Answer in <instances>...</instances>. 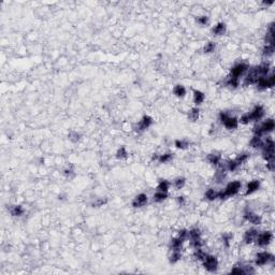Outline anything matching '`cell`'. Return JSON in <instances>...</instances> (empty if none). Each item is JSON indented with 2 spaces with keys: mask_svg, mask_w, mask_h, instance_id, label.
<instances>
[{
  "mask_svg": "<svg viewBox=\"0 0 275 275\" xmlns=\"http://www.w3.org/2000/svg\"><path fill=\"white\" fill-rule=\"evenodd\" d=\"M241 189V183L235 180V182H231L229 183L228 186L226 187V189L224 191L218 192V198L220 199H226L227 197H231L234 196L239 192V190Z\"/></svg>",
  "mask_w": 275,
  "mask_h": 275,
  "instance_id": "obj_1",
  "label": "cell"
},
{
  "mask_svg": "<svg viewBox=\"0 0 275 275\" xmlns=\"http://www.w3.org/2000/svg\"><path fill=\"white\" fill-rule=\"evenodd\" d=\"M274 127H275L274 120H273V119H268V120H266L263 124H261L260 126H258V127L255 128L254 132H255V134H256V136H260L261 134H263V133H268V132L273 131Z\"/></svg>",
  "mask_w": 275,
  "mask_h": 275,
  "instance_id": "obj_2",
  "label": "cell"
},
{
  "mask_svg": "<svg viewBox=\"0 0 275 275\" xmlns=\"http://www.w3.org/2000/svg\"><path fill=\"white\" fill-rule=\"evenodd\" d=\"M263 147V158L266 161L274 160V142L271 139L266 140V143L262 145Z\"/></svg>",
  "mask_w": 275,
  "mask_h": 275,
  "instance_id": "obj_3",
  "label": "cell"
},
{
  "mask_svg": "<svg viewBox=\"0 0 275 275\" xmlns=\"http://www.w3.org/2000/svg\"><path fill=\"white\" fill-rule=\"evenodd\" d=\"M256 84H257V87H258L259 89H266V88L273 87L275 84V75L272 74L270 77L260 76Z\"/></svg>",
  "mask_w": 275,
  "mask_h": 275,
  "instance_id": "obj_4",
  "label": "cell"
},
{
  "mask_svg": "<svg viewBox=\"0 0 275 275\" xmlns=\"http://www.w3.org/2000/svg\"><path fill=\"white\" fill-rule=\"evenodd\" d=\"M203 266H204V268H205L208 271H210V272H215V271L217 270V266H218L217 258L214 256H208V255H206V257L203 260Z\"/></svg>",
  "mask_w": 275,
  "mask_h": 275,
  "instance_id": "obj_5",
  "label": "cell"
},
{
  "mask_svg": "<svg viewBox=\"0 0 275 275\" xmlns=\"http://www.w3.org/2000/svg\"><path fill=\"white\" fill-rule=\"evenodd\" d=\"M272 239H273L272 233H271L270 231H266L261 234L258 233V235H257V238L255 241H257V244H258L259 246H266L270 244Z\"/></svg>",
  "mask_w": 275,
  "mask_h": 275,
  "instance_id": "obj_6",
  "label": "cell"
},
{
  "mask_svg": "<svg viewBox=\"0 0 275 275\" xmlns=\"http://www.w3.org/2000/svg\"><path fill=\"white\" fill-rule=\"evenodd\" d=\"M274 260V257L270 254V253L266 252H261L259 253L256 257V264L257 266H264L266 263L270 261H273Z\"/></svg>",
  "mask_w": 275,
  "mask_h": 275,
  "instance_id": "obj_7",
  "label": "cell"
},
{
  "mask_svg": "<svg viewBox=\"0 0 275 275\" xmlns=\"http://www.w3.org/2000/svg\"><path fill=\"white\" fill-rule=\"evenodd\" d=\"M248 70V66L246 64H238L231 69V75L232 77H236L239 79V76H241L243 73H245Z\"/></svg>",
  "mask_w": 275,
  "mask_h": 275,
  "instance_id": "obj_8",
  "label": "cell"
},
{
  "mask_svg": "<svg viewBox=\"0 0 275 275\" xmlns=\"http://www.w3.org/2000/svg\"><path fill=\"white\" fill-rule=\"evenodd\" d=\"M248 115H249L250 120H259V119H261L262 116L264 115V110L261 105H258V106H256V108L253 110V112H250V114H248Z\"/></svg>",
  "mask_w": 275,
  "mask_h": 275,
  "instance_id": "obj_9",
  "label": "cell"
},
{
  "mask_svg": "<svg viewBox=\"0 0 275 275\" xmlns=\"http://www.w3.org/2000/svg\"><path fill=\"white\" fill-rule=\"evenodd\" d=\"M147 202V196L145 194H140L136 197L132 201V206L133 208H141V206L145 205Z\"/></svg>",
  "mask_w": 275,
  "mask_h": 275,
  "instance_id": "obj_10",
  "label": "cell"
},
{
  "mask_svg": "<svg viewBox=\"0 0 275 275\" xmlns=\"http://www.w3.org/2000/svg\"><path fill=\"white\" fill-rule=\"evenodd\" d=\"M257 235H258V231H257L256 229H249L244 234V242L246 244H250V243H253L256 240Z\"/></svg>",
  "mask_w": 275,
  "mask_h": 275,
  "instance_id": "obj_11",
  "label": "cell"
},
{
  "mask_svg": "<svg viewBox=\"0 0 275 275\" xmlns=\"http://www.w3.org/2000/svg\"><path fill=\"white\" fill-rule=\"evenodd\" d=\"M153 123V119L152 117H150V116H144L143 118H142V120L140 122L139 124H138V130L139 131H143V130H145L146 128H148L150 125H152Z\"/></svg>",
  "mask_w": 275,
  "mask_h": 275,
  "instance_id": "obj_12",
  "label": "cell"
},
{
  "mask_svg": "<svg viewBox=\"0 0 275 275\" xmlns=\"http://www.w3.org/2000/svg\"><path fill=\"white\" fill-rule=\"evenodd\" d=\"M222 124H224V126L227 128V129L231 130V129H235V128L238 127V125H239V120L236 119L235 117L229 116V117L227 118V119L225 120V122H224Z\"/></svg>",
  "mask_w": 275,
  "mask_h": 275,
  "instance_id": "obj_13",
  "label": "cell"
},
{
  "mask_svg": "<svg viewBox=\"0 0 275 275\" xmlns=\"http://www.w3.org/2000/svg\"><path fill=\"white\" fill-rule=\"evenodd\" d=\"M244 217H245L246 220H248V222H252V224H254V225H259L261 222L260 216L256 215V214H254V213H252V212H246Z\"/></svg>",
  "mask_w": 275,
  "mask_h": 275,
  "instance_id": "obj_14",
  "label": "cell"
},
{
  "mask_svg": "<svg viewBox=\"0 0 275 275\" xmlns=\"http://www.w3.org/2000/svg\"><path fill=\"white\" fill-rule=\"evenodd\" d=\"M212 33L215 36H222L226 33V25L224 23H218L215 27H213Z\"/></svg>",
  "mask_w": 275,
  "mask_h": 275,
  "instance_id": "obj_15",
  "label": "cell"
},
{
  "mask_svg": "<svg viewBox=\"0 0 275 275\" xmlns=\"http://www.w3.org/2000/svg\"><path fill=\"white\" fill-rule=\"evenodd\" d=\"M269 69H270V66H269V64H266V63H263V64H261V65H259L258 67H256L257 73H258L259 76L266 75L269 72Z\"/></svg>",
  "mask_w": 275,
  "mask_h": 275,
  "instance_id": "obj_16",
  "label": "cell"
},
{
  "mask_svg": "<svg viewBox=\"0 0 275 275\" xmlns=\"http://www.w3.org/2000/svg\"><path fill=\"white\" fill-rule=\"evenodd\" d=\"M259 186H260V183L259 180H252L247 185V190H246V194H250L253 192H255L256 190L259 189Z\"/></svg>",
  "mask_w": 275,
  "mask_h": 275,
  "instance_id": "obj_17",
  "label": "cell"
},
{
  "mask_svg": "<svg viewBox=\"0 0 275 275\" xmlns=\"http://www.w3.org/2000/svg\"><path fill=\"white\" fill-rule=\"evenodd\" d=\"M204 98H205V96H204V94L202 93V91H200V90H194V103H196L197 105L201 104L202 102L204 101Z\"/></svg>",
  "mask_w": 275,
  "mask_h": 275,
  "instance_id": "obj_18",
  "label": "cell"
},
{
  "mask_svg": "<svg viewBox=\"0 0 275 275\" xmlns=\"http://www.w3.org/2000/svg\"><path fill=\"white\" fill-rule=\"evenodd\" d=\"M263 145V142H262L261 138L258 136H255L252 140H250V146L254 148H259V147H262Z\"/></svg>",
  "mask_w": 275,
  "mask_h": 275,
  "instance_id": "obj_19",
  "label": "cell"
},
{
  "mask_svg": "<svg viewBox=\"0 0 275 275\" xmlns=\"http://www.w3.org/2000/svg\"><path fill=\"white\" fill-rule=\"evenodd\" d=\"M173 93L177 97H184L186 95V89L183 85H176L173 89Z\"/></svg>",
  "mask_w": 275,
  "mask_h": 275,
  "instance_id": "obj_20",
  "label": "cell"
},
{
  "mask_svg": "<svg viewBox=\"0 0 275 275\" xmlns=\"http://www.w3.org/2000/svg\"><path fill=\"white\" fill-rule=\"evenodd\" d=\"M183 240H180V238H175L171 241V249L172 250H180L182 247Z\"/></svg>",
  "mask_w": 275,
  "mask_h": 275,
  "instance_id": "obj_21",
  "label": "cell"
},
{
  "mask_svg": "<svg viewBox=\"0 0 275 275\" xmlns=\"http://www.w3.org/2000/svg\"><path fill=\"white\" fill-rule=\"evenodd\" d=\"M188 118H189L191 122H196L198 118H199V110L197 108H194V109L190 110L189 114H188Z\"/></svg>",
  "mask_w": 275,
  "mask_h": 275,
  "instance_id": "obj_22",
  "label": "cell"
},
{
  "mask_svg": "<svg viewBox=\"0 0 275 275\" xmlns=\"http://www.w3.org/2000/svg\"><path fill=\"white\" fill-rule=\"evenodd\" d=\"M167 192H162V191H157L155 194H154V201L155 202H162L163 200L167 199Z\"/></svg>",
  "mask_w": 275,
  "mask_h": 275,
  "instance_id": "obj_23",
  "label": "cell"
},
{
  "mask_svg": "<svg viewBox=\"0 0 275 275\" xmlns=\"http://www.w3.org/2000/svg\"><path fill=\"white\" fill-rule=\"evenodd\" d=\"M180 256L182 255H180V250H172V254L170 255V262H172V263L177 262L180 259Z\"/></svg>",
  "mask_w": 275,
  "mask_h": 275,
  "instance_id": "obj_24",
  "label": "cell"
},
{
  "mask_svg": "<svg viewBox=\"0 0 275 275\" xmlns=\"http://www.w3.org/2000/svg\"><path fill=\"white\" fill-rule=\"evenodd\" d=\"M208 160L210 161V163H212V164H214V166H216V164L219 163L220 156L219 155H216V154H210V155L208 156Z\"/></svg>",
  "mask_w": 275,
  "mask_h": 275,
  "instance_id": "obj_25",
  "label": "cell"
},
{
  "mask_svg": "<svg viewBox=\"0 0 275 275\" xmlns=\"http://www.w3.org/2000/svg\"><path fill=\"white\" fill-rule=\"evenodd\" d=\"M205 198L210 201H213L215 200L216 198H218V192H216L214 189H208V191L205 192Z\"/></svg>",
  "mask_w": 275,
  "mask_h": 275,
  "instance_id": "obj_26",
  "label": "cell"
},
{
  "mask_svg": "<svg viewBox=\"0 0 275 275\" xmlns=\"http://www.w3.org/2000/svg\"><path fill=\"white\" fill-rule=\"evenodd\" d=\"M275 51V47H274V44H266V46L263 49V55L264 56H271L273 55Z\"/></svg>",
  "mask_w": 275,
  "mask_h": 275,
  "instance_id": "obj_27",
  "label": "cell"
},
{
  "mask_svg": "<svg viewBox=\"0 0 275 275\" xmlns=\"http://www.w3.org/2000/svg\"><path fill=\"white\" fill-rule=\"evenodd\" d=\"M23 213H24V208L21 205H15L11 208V214L13 216H21L23 215Z\"/></svg>",
  "mask_w": 275,
  "mask_h": 275,
  "instance_id": "obj_28",
  "label": "cell"
},
{
  "mask_svg": "<svg viewBox=\"0 0 275 275\" xmlns=\"http://www.w3.org/2000/svg\"><path fill=\"white\" fill-rule=\"evenodd\" d=\"M169 189V183L167 180H161V182L158 184L157 186V190L158 191H162V192H167Z\"/></svg>",
  "mask_w": 275,
  "mask_h": 275,
  "instance_id": "obj_29",
  "label": "cell"
},
{
  "mask_svg": "<svg viewBox=\"0 0 275 275\" xmlns=\"http://www.w3.org/2000/svg\"><path fill=\"white\" fill-rule=\"evenodd\" d=\"M205 257H206V254L203 252V250L200 249V248H196V252H194V258L198 259V260L203 261Z\"/></svg>",
  "mask_w": 275,
  "mask_h": 275,
  "instance_id": "obj_30",
  "label": "cell"
},
{
  "mask_svg": "<svg viewBox=\"0 0 275 275\" xmlns=\"http://www.w3.org/2000/svg\"><path fill=\"white\" fill-rule=\"evenodd\" d=\"M226 84L228 86H230V87H238L239 86V79H236V77H232V76H230L228 79V81L226 82Z\"/></svg>",
  "mask_w": 275,
  "mask_h": 275,
  "instance_id": "obj_31",
  "label": "cell"
},
{
  "mask_svg": "<svg viewBox=\"0 0 275 275\" xmlns=\"http://www.w3.org/2000/svg\"><path fill=\"white\" fill-rule=\"evenodd\" d=\"M188 235L190 236V240H194V239L200 238V230L198 228L191 229V230L188 232Z\"/></svg>",
  "mask_w": 275,
  "mask_h": 275,
  "instance_id": "obj_32",
  "label": "cell"
},
{
  "mask_svg": "<svg viewBox=\"0 0 275 275\" xmlns=\"http://www.w3.org/2000/svg\"><path fill=\"white\" fill-rule=\"evenodd\" d=\"M172 159V154H164V155H160L158 157L160 163H166V162L170 161Z\"/></svg>",
  "mask_w": 275,
  "mask_h": 275,
  "instance_id": "obj_33",
  "label": "cell"
},
{
  "mask_svg": "<svg viewBox=\"0 0 275 275\" xmlns=\"http://www.w3.org/2000/svg\"><path fill=\"white\" fill-rule=\"evenodd\" d=\"M185 178L184 177H178L176 178L175 180H174V186H175L177 189H180V188L184 187V185H185Z\"/></svg>",
  "mask_w": 275,
  "mask_h": 275,
  "instance_id": "obj_34",
  "label": "cell"
},
{
  "mask_svg": "<svg viewBox=\"0 0 275 275\" xmlns=\"http://www.w3.org/2000/svg\"><path fill=\"white\" fill-rule=\"evenodd\" d=\"M239 166H240V164H239L235 160H232V161H229L228 163H227V169H228L229 171H234V170L238 169Z\"/></svg>",
  "mask_w": 275,
  "mask_h": 275,
  "instance_id": "obj_35",
  "label": "cell"
},
{
  "mask_svg": "<svg viewBox=\"0 0 275 275\" xmlns=\"http://www.w3.org/2000/svg\"><path fill=\"white\" fill-rule=\"evenodd\" d=\"M188 145H189L188 142L184 141V140H176L175 141V146L177 148H180V150H184V148H186Z\"/></svg>",
  "mask_w": 275,
  "mask_h": 275,
  "instance_id": "obj_36",
  "label": "cell"
},
{
  "mask_svg": "<svg viewBox=\"0 0 275 275\" xmlns=\"http://www.w3.org/2000/svg\"><path fill=\"white\" fill-rule=\"evenodd\" d=\"M128 155V153L126 152L125 147H120L119 150H118L117 154H116V157L118 158V159H124V158H126Z\"/></svg>",
  "mask_w": 275,
  "mask_h": 275,
  "instance_id": "obj_37",
  "label": "cell"
},
{
  "mask_svg": "<svg viewBox=\"0 0 275 275\" xmlns=\"http://www.w3.org/2000/svg\"><path fill=\"white\" fill-rule=\"evenodd\" d=\"M214 50H215V43L214 42H208L204 46V52L205 53H212V52H214Z\"/></svg>",
  "mask_w": 275,
  "mask_h": 275,
  "instance_id": "obj_38",
  "label": "cell"
},
{
  "mask_svg": "<svg viewBox=\"0 0 275 275\" xmlns=\"http://www.w3.org/2000/svg\"><path fill=\"white\" fill-rule=\"evenodd\" d=\"M247 158H248V154H246V153H243V154H241V155L238 156V158L235 159V161L238 162L239 164H241V163H243L244 161H246V160H247Z\"/></svg>",
  "mask_w": 275,
  "mask_h": 275,
  "instance_id": "obj_39",
  "label": "cell"
},
{
  "mask_svg": "<svg viewBox=\"0 0 275 275\" xmlns=\"http://www.w3.org/2000/svg\"><path fill=\"white\" fill-rule=\"evenodd\" d=\"M106 202H108V200H106L105 198H104V199H103V198H100V199L96 200L95 202H93V204H91V205H93L94 208H95V206H96V208H98V206H102L103 204H105Z\"/></svg>",
  "mask_w": 275,
  "mask_h": 275,
  "instance_id": "obj_40",
  "label": "cell"
},
{
  "mask_svg": "<svg viewBox=\"0 0 275 275\" xmlns=\"http://www.w3.org/2000/svg\"><path fill=\"white\" fill-rule=\"evenodd\" d=\"M190 243H191V245L194 246V248H200L202 246V241L200 238L198 239H194V240L190 241Z\"/></svg>",
  "mask_w": 275,
  "mask_h": 275,
  "instance_id": "obj_41",
  "label": "cell"
},
{
  "mask_svg": "<svg viewBox=\"0 0 275 275\" xmlns=\"http://www.w3.org/2000/svg\"><path fill=\"white\" fill-rule=\"evenodd\" d=\"M68 136H69V140H71L72 142H77L80 140V134L77 132H74V131L70 132Z\"/></svg>",
  "mask_w": 275,
  "mask_h": 275,
  "instance_id": "obj_42",
  "label": "cell"
},
{
  "mask_svg": "<svg viewBox=\"0 0 275 275\" xmlns=\"http://www.w3.org/2000/svg\"><path fill=\"white\" fill-rule=\"evenodd\" d=\"M240 122H241V124H244V125L248 124V123L250 122L249 115H248V114H245V115H243L242 117L240 118Z\"/></svg>",
  "mask_w": 275,
  "mask_h": 275,
  "instance_id": "obj_43",
  "label": "cell"
},
{
  "mask_svg": "<svg viewBox=\"0 0 275 275\" xmlns=\"http://www.w3.org/2000/svg\"><path fill=\"white\" fill-rule=\"evenodd\" d=\"M231 273H236V274H245L243 266H235L231 270Z\"/></svg>",
  "mask_w": 275,
  "mask_h": 275,
  "instance_id": "obj_44",
  "label": "cell"
},
{
  "mask_svg": "<svg viewBox=\"0 0 275 275\" xmlns=\"http://www.w3.org/2000/svg\"><path fill=\"white\" fill-rule=\"evenodd\" d=\"M187 236H188V232L186 231V230H180V231L178 232V238H180V240L184 241Z\"/></svg>",
  "mask_w": 275,
  "mask_h": 275,
  "instance_id": "obj_45",
  "label": "cell"
},
{
  "mask_svg": "<svg viewBox=\"0 0 275 275\" xmlns=\"http://www.w3.org/2000/svg\"><path fill=\"white\" fill-rule=\"evenodd\" d=\"M208 19L206 16H201V17H198V19H197V22L199 24H201V25H205V24L208 23Z\"/></svg>",
  "mask_w": 275,
  "mask_h": 275,
  "instance_id": "obj_46",
  "label": "cell"
},
{
  "mask_svg": "<svg viewBox=\"0 0 275 275\" xmlns=\"http://www.w3.org/2000/svg\"><path fill=\"white\" fill-rule=\"evenodd\" d=\"M231 234H225L224 236H222V239H224V241H225V243H226V245L228 246L229 245V241L231 240Z\"/></svg>",
  "mask_w": 275,
  "mask_h": 275,
  "instance_id": "obj_47",
  "label": "cell"
},
{
  "mask_svg": "<svg viewBox=\"0 0 275 275\" xmlns=\"http://www.w3.org/2000/svg\"><path fill=\"white\" fill-rule=\"evenodd\" d=\"M177 201H178V203H180V204H183V203H184V197H178Z\"/></svg>",
  "mask_w": 275,
  "mask_h": 275,
  "instance_id": "obj_48",
  "label": "cell"
}]
</instances>
